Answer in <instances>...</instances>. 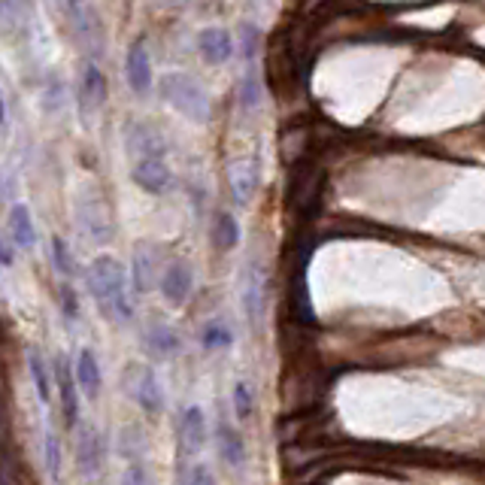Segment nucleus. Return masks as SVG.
Masks as SVG:
<instances>
[{"label":"nucleus","mask_w":485,"mask_h":485,"mask_svg":"<svg viewBox=\"0 0 485 485\" xmlns=\"http://www.w3.org/2000/svg\"><path fill=\"white\" fill-rule=\"evenodd\" d=\"M85 285L98 303L100 316L112 325H128L134 319L131 298H128V271L119 258L98 255L85 271Z\"/></svg>","instance_id":"obj_1"},{"label":"nucleus","mask_w":485,"mask_h":485,"mask_svg":"<svg viewBox=\"0 0 485 485\" xmlns=\"http://www.w3.org/2000/svg\"><path fill=\"white\" fill-rule=\"evenodd\" d=\"M161 98L164 103L179 112L182 119L195 121V125H206L213 116V100L210 91L204 89V82L197 80L192 73H182V71H167L158 80Z\"/></svg>","instance_id":"obj_2"},{"label":"nucleus","mask_w":485,"mask_h":485,"mask_svg":"<svg viewBox=\"0 0 485 485\" xmlns=\"http://www.w3.org/2000/svg\"><path fill=\"white\" fill-rule=\"evenodd\" d=\"M73 210H76V224H80V231L91 242H109L112 240V233H116V222H112L107 197H103L98 188L82 185V192L76 195V201H73Z\"/></svg>","instance_id":"obj_3"},{"label":"nucleus","mask_w":485,"mask_h":485,"mask_svg":"<svg viewBox=\"0 0 485 485\" xmlns=\"http://www.w3.org/2000/svg\"><path fill=\"white\" fill-rule=\"evenodd\" d=\"M121 392L131 397L143 413H149V415L161 413L164 388L158 383V374H155L152 364H143V361L125 364V370H121Z\"/></svg>","instance_id":"obj_4"},{"label":"nucleus","mask_w":485,"mask_h":485,"mask_svg":"<svg viewBox=\"0 0 485 485\" xmlns=\"http://www.w3.org/2000/svg\"><path fill=\"white\" fill-rule=\"evenodd\" d=\"M224 179H228V192L231 201L237 206H249L252 197L262 185V167H258L255 155H240V158L228 161V170H224Z\"/></svg>","instance_id":"obj_5"},{"label":"nucleus","mask_w":485,"mask_h":485,"mask_svg":"<svg viewBox=\"0 0 485 485\" xmlns=\"http://www.w3.org/2000/svg\"><path fill=\"white\" fill-rule=\"evenodd\" d=\"M125 152L131 161L140 158H158V155H167V140L149 121H128L125 125Z\"/></svg>","instance_id":"obj_6"},{"label":"nucleus","mask_w":485,"mask_h":485,"mask_svg":"<svg viewBox=\"0 0 485 485\" xmlns=\"http://www.w3.org/2000/svg\"><path fill=\"white\" fill-rule=\"evenodd\" d=\"M322 185H325L322 170L313 167V164H303V167L291 176V185H289L291 213L309 215V210H316L319 197H322Z\"/></svg>","instance_id":"obj_7"},{"label":"nucleus","mask_w":485,"mask_h":485,"mask_svg":"<svg viewBox=\"0 0 485 485\" xmlns=\"http://www.w3.org/2000/svg\"><path fill=\"white\" fill-rule=\"evenodd\" d=\"M164 262H161V249L155 242L143 240L134 246V262H131V282L137 294L152 291L161 280Z\"/></svg>","instance_id":"obj_8"},{"label":"nucleus","mask_w":485,"mask_h":485,"mask_svg":"<svg viewBox=\"0 0 485 485\" xmlns=\"http://www.w3.org/2000/svg\"><path fill=\"white\" fill-rule=\"evenodd\" d=\"M125 80L131 85V91L137 98H146L152 91V82H155V73H152V55H149V46H146L143 37L131 40L128 46V55H125Z\"/></svg>","instance_id":"obj_9"},{"label":"nucleus","mask_w":485,"mask_h":485,"mask_svg":"<svg viewBox=\"0 0 485 485\" xmlns=\"http://www.w3.org/2000/svg\"><path fill=\"white\" fill-rule=\"evenodd\" d=\"M131 182L140 192L146 195H167L170 185H173V173H170V164L164 155L158 158H140L131 164Z\"/></svg>","instance_id":"obj_10"},{"label":"nucleus","mask_w":485,"mask_h":485,"mask_svg":"<svg viewBox=\"0 0 485 485\" xmlns=\"http://www.w3.org/2000/svg\"><path fill=\"white\" fill-rule=\"evenodd\" d=\"M158 289H161L164 300H167L170 307H185L188 298H192V291H195V271H192V264H188V262L164 264Z\"/></svg>","instance_id":"obj_11"},{"label":"nucleus","mask_w":485,"mask_h":485,"mask_svg":"<svg viewBox=\"0 0 485 485\" xmlns=\"http://www.w3.org/2000/svg\"><path fill=\"white\" fill-rule=\"evenodd\" d=\"M206 446V413L204 406H185L179 419V455L195 458Z\"/></svg>","instance_id":"obj_12"},{"label":"nucleus","mask_w":485,"mask_h":485,"mask_svg":"<svg viewBox=\"0 0 485 485\" xmlns=\"http://www.w3.org/2000/svg\"><path fill=\"white\" fill-rule=\"evenodd\" d=\"M55 385L61 397V415H64V424H67V431H71L76 428V422H80V385H76V376L64 355H58V361H55Z\"/></svg>","instance_id":"obj_13"},{"label":"nucleus","mask_w":485,"mask_h":485,"mask_svg":"<svg viewBox=\"0 0 485 485\" xmlns=\"http://www.w3.org/2000/svg\"><path fill=\"white\" fill-rule=\"evenodd\" d=\"M197 52H201V58L213 67L228 64L233 58L231 31L219 28V24H206V28H201V33H197Z\"/></svg>","instance_id":"obj_14"},{"label":"nucleus","mask_w":485,"mask_h":485,"mask_svg":"<svg viewBox=\"0 0 485 485\" xmlns=\"http://www.w3.org/2000/svg\"><path fill=\"white\" fill-rule=\"evenodd\" d=\"M240 303L242 313H246L249 325L258 328L264 319V276L255 264H249L242 271V285H240Z\"/></svg>","instance_id":"obj_15"},{"label":"nucleus","mask_w":485,"mask_h":485,"mask_svg":"<svg viewBox=\"0 0 485 485\" xmlns=\"http://www.w3.org/2000/svg\"><path fill=\"white\" fill-rule=\"evenodd\" d=\"M80 107L85 116H91V112H98L103 103H107L109 98V82H107V76H103V71L94 61H89L85 64V71L80 76Z\"/></svg>","instance_id":"obj_16"},{"label":"nucleus","mask_w":485,"mask_h":485,"mask_svg":"<svg viewBox=\"0 0 485 485\" xmlns=\"http://www.w3.org/2000/svg\"><path fill=\"white\" fill-rule=\"evenodd\" d=\"M143 346L152 358L170 361V358H176L182 349V337L176 334V328L167 322H149L143 331Z\"/></svg>","instance_id":"obj_17"},{"label":"nucleus","mask_w":485,"mask_h":485,"mask_svg":"<svg viewBox=\"0 0 485 485\" xmlns=\"http://www.w3.org/2000/svg\"><path fill=\"white\" fill-rule=\"evenodd\" d=\"M103 467V440L98 428H82L80 440H76V471H80L85 480L98 476Z\"/></svg>","instance_id":"obj_18"},{"label":"nucleus","mask_w":485,"mask_h":485,"mask_svg":"<svg viewBox=\"0 0 485 485\" xmlns=\"http://www.w3.org/2000/svg\"><path fill=\"white\" fill-rule=\"evenodd\" d=\"M73 376H76L80 392L89 397V401H98L100 388H103V374H100V361H98V355H94L91 346H82L80 355H76Z\"/></svg>","instance_id":"obj_19"},{"label":"nucleus","mask_w":485,"mask_h":485,"mask_svg":"<svg viewBox=\"0 0 485 485\" xmlns=\"http://www.w3.org/2000/svg\"><path fill=\"white\" fill-rule=\"evenodd\" d=\"M71 28L76 33V40L82 43V49L100 55L103 52V24L98 19V13H94L89 4H82L80 10L71 15Z\"/></svg>","instance_id":"obj_20"},{"label":"nucleus","mask_w":485,"mask_h":485,"mask_svg":"<svg viewBox=\"0 0 485 485\" xmlns=\"http://www.w3.org/2000/svg\"><path fill=\"white\" fill-rule=\"evenodd\" d=\"M213 440H215V452L228 467H242L246 464V440L231 422H219L213 431Z\"/></svg>","instance_id":"obj_21"},{"label":"nucleus","mask_w":485,"mask_h":485,"mask_svg":"<svg viewBox=\"0 0 485 485\" xmlns=\"http://www.w3.org/2000/svg\"><path fill=\"white\" fill-rule=\"evenodd\" d=\"M6 228H10L13 246L31 249L37 242V228H33V215L24 204H15L10 210V219H6Z\"/></svg>","instance_id":"obj_22"},{"label":"nucleus","mask_w":485,"mask_h":485,"mask_svg":"<svg viewBox=\"0 0 485 485\" xmlns=\"http://www.w3.org/2000/svg\"><path fill=\"white\" fill-rule=\"evenodd\" d=\"M28 370H31V379H33V392H37L40 404L49 406L52 397H55V376H52L46 358L37 352V349H28Z\"/></svg>","instance_id":"obj_23"},{"label":"nucleus","mask_w":485,"mask_h":485,"mask_svg":"<svg viewBox=\"0 0 485 485\" xmlns=\"http://www.w3.org/2000/svg\"><path fill=\"white\" fill-rule=\"evenodd\" d=\"M210 240L219 252H231V249L240 246V222L233 219L231 213H215L213 228H210Z\"/></svg>","instance_id":"obj_24"},{"label":"nucleus","mask_w":485,"mask_h":485,"mask_svg":"<svg viewBox=\"0 0 485 485\" xmlns=\"http://www.w3.org/2000/svg\"><path fill=\"white\" fill-rule=\"evenodd\" d=\"M201 346L206 352H224L233 346V331L224 319H210L204 328H201Z\"/></svg>","instance_id":"obj_25"},{"label":"nucleus","mask_w":485,"mask_h":485,"mask_svg":"<svg viewBox=\"0 0 485 485\" xmlns=\"http://www.w3.org/2000/svg\"><path fill=\"white\" fill-rule=\"evenodd\" d=\"M237 100L242 109H255L262 103V76L255 71V61L246 67V73H242V80L237 85Z\"/></svg>","instance_id":"obj_26"},{"label":"nucleus","mask_w":485,"mask_h":485,"mask_svg":"<svg viewBox=\"0 0 485 485\" xmlns=\"http://www.w3.org/2000/svg\"><path fill=\"white\" fill-rule=\"evenodd\" d=\"M43 464H46V473L52 482L61 480V440L52 428L43 431Z\"/></svg>","instance_id":"obj_27"},{"label":"nucleus","mask_w":485,"mask_h":485,"mask_svg":"<svg viewBox=\"0 0 485 485\" xmlns=\"http://www.w3.org/2000/svg\"><path fill=\"white\" fill-rule=\"evenodd\" d=\"M307 137H309L307 128H291V131H285L282 134V158L289 161V164H300L303 152L309 149Z\"/></svg>","instance_id":"obj_28"},{"label":"nucleus","mask_w":485,"mask_h":485,"mask_svg":"<svg viewBox=\"0 0 485 485\" xmlns=\"http://www.w3.org/2000/svg\"><path fill=\"white\" fill-rule=\"evenodd\" d=\"M231 401H233V415H237L240 422H246L249 415H252V406H255V392H252V385H249L246 379L233 383Z\"/></svg>","instance_id":"obj_29"},{"label":"nucleus","mask_w":485,"mask_h":485,"mask_svg":"<svg viewBox=\"0 0 485 485\" xmlns=\"http://www.w3.org/2000/svg\"><path fill=\"white\" fill-rule=\"evenodd\" d=\"M52 262H55V271L61 273V276H71L76 273V262H73V252H71V246H67V240L64 237H52Z\"/></svg>","instance_id":"obj_30"},{"label":"nucleus","mask_w":485,"mask_h":485,"mask_svg":"<svg viewBox=\"0 0 485 485\" xmlns=\"http://www.w3.org/2000/svg\"><path fill=\"white\" fill-rule=\"evenodd\" d=\"M233 49H240L242 58L252 64L258 49H262V31H258L255 24H240V40H237V46H233Z\"/></svg>","instance_id":"obj_31"},{"label":"nucleus","mask_w":485,"mask_h":485,"mask_svg":"<svg viewBox=\"0 0 485 485\" xmlns=\"http://www.w3.org/2000/svg\"><path fill=\"white\" fill-rule=\"evenodd\" d=\"M182 485H215V476L210 471V464L195 461L192 467H188V473H185V480H182Z\"/></svg>","instance_id":"obj_32"},{"label":"nucleus","mask_w":485,"mask_h":485,"mask_svg":"<svg viewBox=\"0 0 485 485\" xmlns=\"http://www.w3.org/2000/svg\"><path fill=\"white\" fill-rule=\"evenodd\" d=\"M61 313H64L67 319H80V298H76V291H73V285H61Z\"/></svg>","instance_id":"obj_33"},{"label":"nucleus","mask_w":485,"mask_h":485,"mask_svg":"<svg viewBox=\"0 0 485 485\" xmlns=\"http://www.w3.org/2000/svg\"><path fill=\"white\" fill-rule=\"evenodd\" d=\"M121 485H152L146 464H140V461H131V464H128L125 476H121Z\"/></svg>","instance_id":"obj_34"},{"label":"nucleus","mask_w":485,"mask_h":485,"mask_svg":"<svg viewBox=\"0 0 485 485\" xmlns=\"http://www.w3.org/2000/svg\"><path fill=\"white\" fill-rule=\"evenodd\" d=\"M15 262V249H13V240L10 237H4L0 233V267H13Z\"/></svg>","instance_id":"obj_35"},{"label":"nucleus","mask_w":485,"mask_h":485,"mask_svg":"<svg viewBox=\"0 0 485 485\" xmlns=\"http://www.w3.org/2000/svg\"><path fill=\"white\" fill-rule=\"evenodd\" d=\"M55 4L61 6V13H64L67 19H71V15H73L76 10H80V6L85 4V0H55Z\"/></svg>","instance_id":"obj_36"},{"label":"nucleus","mask_w":485,"mask_h":485,"mask_svg":"<svg viewBox=\"0 0 485 485\" xmlns=\"http://www.w3.org/2000/svg\"><path fill=\"white\" fill-rule=\"evenodd\" d=\"M161 6H167V10H182V6L195 4V0H158Z\"/></svg>","instance_id":"obj_37"},{"label":"nucleus","mask_w":485,"mask_h":485,"mask_svg":"<svg viewBox=\"0 0 485 485\" xmlns=\"http://www.w3.org/2000/svg\"><path fill=\"white\" fill-rule=\"evenodd\" d=\"M6 121V103H4V98H0V125Z\"/></svg>","instance_id":"obj_38"},{"label":"nucleus","mask_w":485,"mask_h":485,"mask_svg":"<svg viewBox=\"0 0 485 485\" xmlns=\"http://www.w3.org/2000/svg\"><path fill=\"white\" fill-rule=\"evenodd\" d=\"M0 340H4V328H0Z\"/></svg>","instance_id":"obj_39"}]
</instances>
